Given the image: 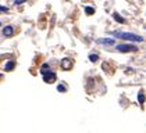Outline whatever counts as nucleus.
I'll return each mask as SVG.
<instances>
[{
	"mask_svg": "<svg viewBox=\"0 0 146 133\" xmlns=\"http://www.w3.org/2000/svg\"><path fill=\"white\" fill-rule=\"evenodd\" d=\"M114 38H118V39H124V40H128V42H142L143 38L139 36V35H135L132 32H120V31H115L111 33Z\"/></svg>",
	"mask_w": 146,
	"mask_h": 133,
	"instance_id": "obj_1",
	"label": "nucleus"
},
{
	"mask_svg": "<svg viewBox=\"0 0 146 133\" xmlns=\"http://www.w3.org/2000/svg\"><path fill=\"white\" fill-rule=\"evenodd\" d=\"M120 53H135L138 51V46H134L131 43H123V44H117L115 47Z\"/></svg>",
	"mask_w": 146,
	"mask_h": 133,
	"instance_id": "obj_2",
	"label": "nucleus"
},
{
	"mask_svg": "<svg viewBox=\"0 0 146 133\" xmlns=\"http://www.w3.org/2000/svg\"><path fill=\"white\" fill-rule=\"evenodd\" d=\"M96 43L98 44H107V46H113L115 43L113 38H100V39H96Z\"/></svg>",
	"mask_w": 146,
	"mask_h": 133,
	"instance_id": "obj_3",
	"label": "nucleus"
},
{
	"mask_svg": "<svg viewBox=\"0 0 146 133\" xmlns=\"http://www.w3.org/2000/svg\"><path fill=\"white\" fill-rule=\"evenodd\" d=\"M43 79H45L46 83H53L56 80V74L52 72V71H49V72H46L45 75H43Z\"/></svg>",
	"mask_w": 146,
	"mask_h": 133,
	"instance_id": "obj_4",
	"label": "nucleus"
},
{
	"mask_svg": "<svg viewBox=\"0 0 146 133\" xmlns=\"http://www.w3.org/2000/svg\"><path fill=\"white\" fill-rule=\"evenodd\" d=\"M71 66H72V61H71L70 58L66 57V58L61 60V68H63V69H70Z\"/></svg>",
	"mask_w": 146,
	"mask_h": 133,
	"instance_id": "obj_5",
	"label": "nucleus"
},
{
	"mask_svg": "<svg viewBox=\"0 0 146 133\" xmlns=\"http://www.w3.org/2000/svg\"><path fill=\"white\" fill-rule=\"evenodd\" d=\"M3 35H4V36H13V35H14V28L10 26V25L4 26V28H3Z\"/></svg>",
	"mask_w": 146,
	"mask_h": 133,
	"instance_id": "obj_6",
	"label": "nucleus"
},
{
	"mask_svg": "<svg viewBox=\"0 0 146 133\" xmlns=\"http://www.w3.org/2000/svg\"><path fill=\"white\" fill-rule=\"evenodd\" d=\"M15 66V63L14 61H7L4 64V71H13V68Z\"/></svg>",
	"mask_w": 146,
	"mask_h": 133,
	"instance_id": "obj_7",
	"label": "nucleus"
},
{
	"mask_svg": "<svg viewBox=\"0 0 146 133\" xmlns=\"http://www.w3.org/2000/svg\"><path fill=\"white\" fill-rule=\"evenodd\" d=\"M113 18H114L115 21L121 22V24H124V22H125V20H124V18L120 15V14H118V13H113Z\"/></svg>",
	"mask_w": 146,
	"mask_h": 133,
	"instance_id": "obj_8",
	"label": "nucleus"
},
{
	"mask_svg": "<svg viewBox=\"0 0 146 133\" xmlns=\"http://www.w3.org/2000/svg\"><path fill=\"white\" fill-rule=\"evenodd\" d=\"M99 60V54L98 53H92V54H89V61L90 63H96Z\"/></svg>",
	"mask_w": 146,
	"mask_h": 133,
	"instance_id": "obj_9",
	"label": "nucleus"
},
{
	"mask_svg": "<svg viewBox=\"0 0 146 133\" xmlns=\"http://www.w3.org/2000/svg\"><path fill=\"white\" fill-rule=\"evenodd\" d=\"M49 71H50V66H49V64H43V65H42V68H40V72H42V75H45L46 72H49Z\"/></svg>",
	"mask_w": 146,
	"mask_h": 133,
	"instance_id": "obj_10",
	"label": "nucleus"
},
{
	"mask_svg": "<svg viewBox=\"0 0 146 133\" xmlns=\"http://www.w3.org/2000/svg\"><path fill=\"white\" fill-rule=\"evenodd\" d=\"M138 101H139L141 104L145 103V94H143V92H139V93H138Z\"/></svg>",
	"mask_w": 146,
	"mask_h": 133,
	"instance_id": "obj_11",
	"label": "nucleus"
},
{
	"mask_svg": "<svg viewBox=\"0 0 146 133\" xmlns=\"http://www.w3.org/2000/svg\"><path fill=\"white\" fill-rule=\"evenodd\" d=\"M85 11H86V14H88V15H92V14L95 13V9H93V7H86Z\"/></svg>",
	"mask_w": 146,
	"mask_h": 133,
	"instance_id": "obj_12",
	"label": "nucleus"
},
{
	"mask_svg": "<svg viewBox=\"0 0 146 133\" xmlns=\"http://www.w3.org/2000/svg\"><path fill=\"white\" fill-rule=\"evenodd\" d=\"M57 90H58V92H63V93H64V92H66L67 89H66V86H64V85H58V86H57Z\"/></svg>",
	"mask_w": 146,
	"mask_h": 133,
	"instance_id": "obj_13",
	"label": "nucleus"
},
{
	"mask_svg": "<svg viewBox=\"0 0 146 133\" xmlns=\"http://www.w3.org/2000/svg\"><path fill=\"white\" fill-rule=\"evenodd\" d=\"M0 11H3V13H7V11H9V7H6V6H0Z\"/></svg>",
	"mask_w": 146,
	"mask_h": 133,
	"instance_id": "obj_14",
	"label": "nucleus"
},
{
	"mask_svg": "<svg viewBox=\"0 0 146 133\" xmlns=\"http://www.w3.org/2000/svg\"><path fill=\"white\" fill-rule=\"evenodd\" d=\"M25 1H27V0H14V4H23Z\"/></svg>",
	"mask_w": 146,
	"mask_h": 133,
	"instance_id": "obj_15",
	"label": "nucleus"
},
{
	"mask_svg": "<svg viewBox=\"0 0 146 133\" xmlns=\"http://www.w3.org/2000/svg\"><path fill=\"white\" fill-rule=\"evenodd\" d=\"M0 25H1V22H0Z\"/></svg>",
	"mask_w": 146,
	"mask_h": 133,
	"instance_id": "obj_16",
	"label": "nucleus"
}]
</instances>
